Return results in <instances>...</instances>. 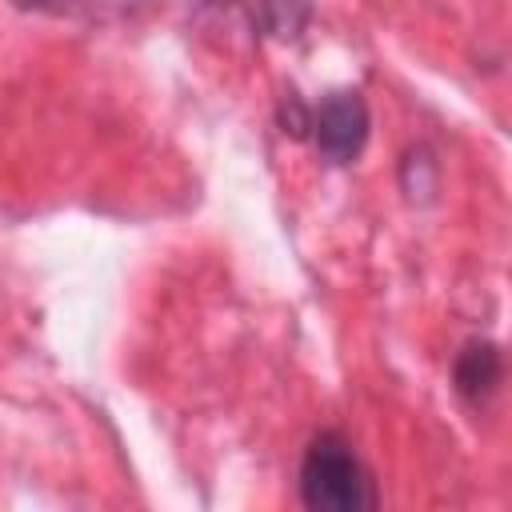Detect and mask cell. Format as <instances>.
I'll use <instances>...</instances> for the list:
<instances>
[{
  "instance_id": "8992f818",
  "label": "cell",
  "mask_w": 512,
  "mask_h": 512,
  "mask_svg": "<svg viewBox=\"0 0 512 512\" xmlns=\"http://www.w3.org/2000/svg\"><path fill=\"white\" fill-rule=\"evenodd\" d=\"M16 8H24V12H52V16H60V12H72V8H80L84 0H12Z\"/></svg>"
},
{
  "instance_id": "7a4b0ae2",
  "label": "cell",
  "mask_w": 512,
  "mask_h": 512,
  "mask_svg": "<svg viewBox=\"0 0 512 512\" xmlns=\"http://www.w3.org/2000/svg\"><path fill=\"white\" fill-rule=\"evenodd\" d=\"M368 104L356 88H336L312 108V140L324 160L332 164H352L368 140Z\"/></svg>"
},
{
  "instance_id": "6da1fadb",
  "label": "cell",
  "mask_w": 512,
  "mask_h": 512,
  "mask_svg": "<svg viewBox=\"0 0 512 512\" xmlns=\"http://www.w3.org/2000/svg\"><path fill=\"white\" fill-rule=\"evenodd\" d=\"M300 500L312 512H368L376 488L356 448L340 432H316L300 460Z\"/></svg>"
},
{
  "instance_id": "3957f363",
  "label": "cell",
  "mask_w": 512,
  "mask_h": 512,
  "mask_svg": "<svg viewBox=\"0 0 512 512\" xmlns=\"http://www.w3.org/2000/svg\"><path fill=\"white\" fill-rule=\"evenodd\" d=\"M504 380V352L492 340H468L452 360V384L468 404H484L496 396Z\"/></svg>"
},
{
  "instance_id": "277c9868",
  "label": "cell",
  "mask_w": 512,
  "mask_h": 512,
  "mask_svg": "<svg viewBox=\"0 0 512 512\" xmlns=\"http://www.w3.org/2000/svg\"><path fill=\"white\" fill-rule=\"evenodd\" d=\"M264 12H268V28L276 36H300V28L308 20L304 0H264Z\"/></svg>"
},
{
  "instance_id": "5b68a950",
  "label": "cell",
  "mask_w": 512,
  "mask_h": 512,
  "mask_svg": "<svg viewBox=\"0 0 512 512\" xmlns=\"http://www.w3.org/2000/svg\"><path fill=\"white\" fill-rule=\"evenodd\" d=\"M280 124H284V132L296 136V140L308 136V128H312V112L304 108V100H300L292 88H288L284 100H280Z\"/></svg>"
}]
</instances>
